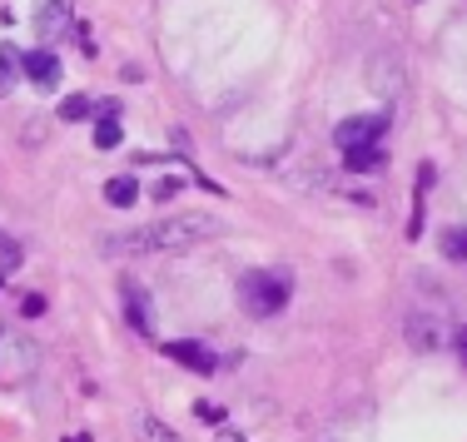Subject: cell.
Listing matches in <instances>:
<instances>
[{"mask_svg":"<svg viewBox=\"0 0 467 442\" xmlns=\"http://www.w3.org/2000/svg\"><path fill=\"white\" fill-rule=\"evenodd\" d=\"M90 115H95V99L90 95H70L60 105V119H70V125H75V119H90Z\"/></svg>","mask_w":467,"mask_h":442,"instance_id":"cell-15","label":"cell"},{"mask_svg":"<svg viewBox=\"0 0 467 442\" xmlns=\"http://www.w3.org/2000/svg\"><path fill=\"white\" fill-rule=\"evenodd\" d=\"M20 75H26L36 90H55V85H60V60H55L50 50H30V55H20Z\"/></svg>","mask_w":467,"mask_h":442,"instance_id":"cell-7","label":"cell"},{"mask_svg":"<svg viewBox=\"0 0 467 442\" xmlns=\"http://www.w3.org/2000/svg\"><path fill=\"white\" fill-rule=\"evenodd\" d=\"M119 139H125V129H119V115H99V125H95V149H115Z\"/></svg>","mask_w":467,"mask_h":442,"instance_id":"cell-13","label":"cell"},{"mask_svg":"<svg viewBox=\"0 0 467 442\" xmlns=\"http://www.w3.org/2000/svg\"><path fill=\"white\" fill-rule=\"evenodd\" d=\"M452 344H458V358L467 363V328H458V338H452Z\"/></svg>","mask_w":467,"mask_h":442,"instance_id":"cell-22","label":"cell"},{"mask_svg":"<svg viewBox=\"0 0 467 442\" xmlns=\"http://www.w3.org/2000/svg\"><path fill=\"white\" fill-rule=\"evenodd\" d=\"M20 314H26V318H40V314H46V298H40V293H26V298H20Z\"/></svg>","mask_w":467,"mask_h":442,"instance_id":"cell-19","label":"cell"},{"mask_svg":"<svg viewBox=\"0 0 467 442\" xmlns=\"http://www.w3.org/2000/svg\"><path fill=\"white\" fill-rule=\"evenodd\" d=\"M383 164V145H363V149H348V170H378Z\"/></svg>","mask_w":467,"mask_h":442,"instance_id":"cell-14","label":"cell"},{"mask_svg":"<svg viewBox=\"0 0 467 442\" xmlns=\"http://www.w3.org/2000/svg\"><path fill=\"white\" fill-rule=\"evenodd\" d=\"M239 303L249 318H274L288 303V279H274L269 269H249L239 279Z\"/></svg>","mask_w":467,"mask_h":442,"instance_id":"cell-2","label":"cell"},{"mask_svg":"<svg viewBox=\"0 0 467 442\" xmlns=\"http://www.w3.org/2000/svg\"><path fill=\"white\" fill-rule=\"evenodd\" d=\"M194 413H199V417H209V423H219V417H224L214 403H194Z\"/></svg>","mask_w":467,"mask_h":442,"instance_id":"cell-20","label":"cell"},{"mask_svg":"<svg viewBox=\"0 0 467 442\" xmlns=\"http://www.w3.org/2000/svg\"><path fill=\"white\" fill-rule=\"evenodd\" d=\"M20 269V244L0 234V273H16Z\"/></svg>","mask_w":467,"mask_h":442,"instance_id":"cell-17","label":"cell"},{"mask_svg":"<svg viewBox=\"0 0 467 442\" xmlns=\"http://www.w3.org/2000/svg\"><path fill=\"white\" fill-rule=\"evenodd\" d=\"M125 298H130V303H125L130 308V324H135L144 338H154V318H150V308H144V289L135 279H125Z\"/></svg>","mask_w":467,"mask_h":442,"instance_id":"cell-10","label":"cell"},{"mask_svg":"<svg viewBox=\"0 0 467 442\" xmlns=\"http://www.w3.org/2000/svg\"><path fill=\"white\" fill-rule=\"evenodd\" d=\"M20 80V50L0 46V95H10V85Z\"/></svg>","mask_w":467,"mask_h":442,"instance_id":"cell-12","label":"cell"},{"mask_svg":"<svg viewBox=\"0 0 467 442\" xmlns=\"http://www.w3.org/2000/svg\"><path fill=\"white\" fill-rule=\"evenodd\" d=\"M75 26V0H36V30L40 40H60Z\"/></svg>","mask_w":467,"mask_h":442,"instance_id":"cell-6","label":"cell"},{"mask_svg":"<svg viewBox=\"0 0 467 442\" xmlns=\"http://www.w3.org/2000/svg\"><path fill=\"white\" fill-rule=\"evenodd\" d=\"M36 368H40L36 344L0 324V388H26V383L36 378Z\"/></svg>","mask_w":467,"mask_h":442,"instance_id":"cell-3","label":"cell"},{"mask_svg":"<svg viewBox=\"0 0 467 442\" xmlns=\"http://www.w3.org/2000/svg\"><path fill=\"white\" fill-rule=\"evenodd\" d=\"M383 135H388V109L383 115H353V119H343V125L333 129V139L343 145V154L363 149V145H378Z\"/></svg>","mask_w":467,"mask_h":442,"instance_id":"cell-4","label":"cell"},{"mask_svg":"<svg viewBox=\"0 0 467 442\" xmlns=\"http://www.w3.org/2000/svg\"><path fill=\"white\" fill-rule=\"evenodd\" d=\"M219 219L214 214H180V219H154L144 229H130V234H105L99 239V253L109 259H135V253H184L194 244L219 234Z\"/></svg>","mask_w":467,"mask_h":442,"instance_id":"cell-1","label":"cell"},{"mask_svg":"<svg viewBox=\"0 0 467 442\" xmlns=\"http://www.w3.org/2000/svg\"><path fill=\"white\" fill-rule=\"evenodd\" d=\"M368 85H373L378 99H388V105H398V99L408 95V75H403V65H398V55H378L368 65Z\"/></svg>","mask_w":467,"mask_h":442,"instance_id":"cell-5","label":"cell"},{"mask_svg":"<svg viewBox=\"0 0 467 442\" xmlns=\"http://www.w3.org/2000/svg\"><path fill=\"white\" fill-rule=\"evenodd\" d=\"M403 334H408V344H413L418 353L442 348V328H438V318H428V314H413V318L403 324Z\"/></svg>","mask_w":467,"mask_h":442,"instance_id":"cell-9","label":"cell"},{"mask_svg":"<svg viewBox=\"0 0 467 442\" xmlns=\"http://www.w3.org/2000/svg\"><path fill=\"white\" fill-rule=\"evenodd\" d=\"M174 190H180V180H160V184H154V199H170Z\"/></svg>","mask_w":467,"mask_h":442,"instance_id":"cell-21","label":"cell"},{"mask_svg":"<svg viewBox=\"0 0 467 442\" xmlns=\"http://www.w3.org/2000/svg\"><path fill=\"white\" fill-rule=\"evenodd\" d=\"M219 442H244L239 433H219Z\"/></svg>","mask_w":467,"mask_h":442,"instance_id":"cell-23","label":"cell"},{"mask_svg":"<svg viewBox=\"0 0 467 442\" xmlns=\"http://www.w3.org/2000/svg\"><path fill=\"white\" fill-rule=\"evenodd\" d=\"M135 199H140V184H135V180H109V184H105V204L130 209Z\"/></svg>","mask_w":467,"mask_h":442,"instance_id":"cell-11","label":"cell"},{"mask_svg":"<svg viewBox=\"0 0 467 442\" xmlns=\"http://www.w3.org/2000/svg\"><path fill=\"white\" fill-rule=\"evenodd\" d=\"M140 433H144V442H184L180 433H174V427H164L160 417H144V423H140Z\"/></svg>","mask_w":467,"mask_h":442,"instance_id":"cell-16","label":"cell"},{"mask_svg":"<svg viewBox=\"0 0 467 442\" xmlns=\"http://www.w3.org/2000/svg\"><path fill=\"white\" fill-rule=\"evenodd\" d=\"M164 353H170L174 363H184V368H199V373H214L219 358L209 353L204 344H189V338H174V344H164Z\"/></svg>","mask_w":467,"mask_h":442,"instance_id":"cell-8","label":"cell"},{"mask_svg":"<svg viewBox=\"0 0 467 442\" xmlns=\"http://www.w3.org/2000/svg\"><path fill=\"white\" fill-rule=\"evenodd\" d=\"M442 253H448V259H467V229H452V234H442Z\"/></svg>","mask_w":467,"mask_h":442,"instance_id":"cell-18","label":"cell"}]
</instances>
